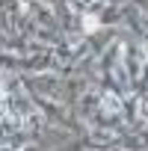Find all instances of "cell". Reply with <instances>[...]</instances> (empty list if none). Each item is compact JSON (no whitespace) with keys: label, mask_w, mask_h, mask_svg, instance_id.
Returning a JSON list of instances; mask_svg holds the SVG:
<instances>
[{"label":"cell","mask_w":148,"mask_h":151,"mask_svg":"<svg viewBox=\"0 0 148 151\" xmlns=\"http://www.w3.org/2000/svg\"><path fill=\"white\" fill-rule=\"evenodd\" d=\"M113 151H124V148H113Z\"/></svg>","instance_id":"277c9868"},{"label":"cell","mask_w":148,"mask_h":151,"mask_svg":"<svg viewBox=\"0 0 148 151\" xmlns=\"http://www.w3.org/2000/svg\"><path fill=\"white\" fill-rule=\"evenodd\" d=\"M27 151H36V148H33V145H30V148H27Z\"/></svg>","instance_id":"3957f363"},{"label":"cell","mask_w":148,"mask_h":151,"mask_svg":"<svg viewBox=\"0 0 148 151\" xmlns=\"http://www.w3.org/2000/svg\"><path fill=\"white\" fill-rule=\"evenodd\" d=\"M92 139H95V142H113V139H116V133H113L110 127H107V130H104V127H98V130H92Z\"/></svg>","instance_id":"6da1fadb"},{"label":"cell","mask_w":148,"mask_h":151,"mask_svg":"<svg viewBox=\"0 0 148 151\" xmlns=\"http://www.w3.org/2000/svg\"><path fill=\"white\" fill-rule=\"evenodd\" d=\"M136 104H139V122H148V95H142Z\"/></svg>","instance_id":"7a4b0ae2"}]
</instances>
